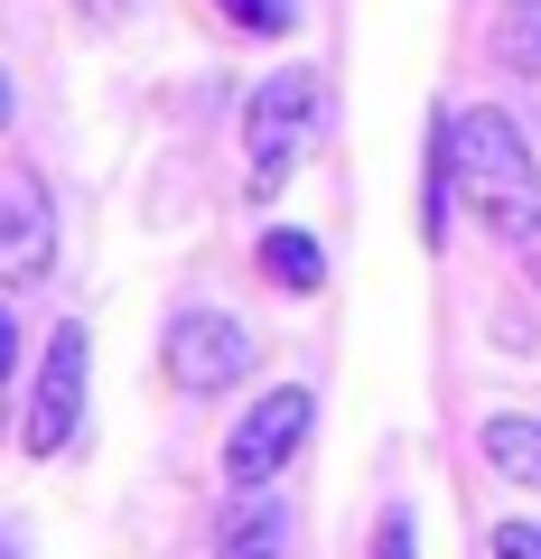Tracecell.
<instances>
[{"instance_id":"6da1fadb","label":"cell","mask_w":541,"mask_h":559,"mask_svg":"<svg viewBox=\"0 0 541 559\" xmlns=\"http://www.w3.org/2000/svg\"><path fill=\"white\" fill-rule=\"evenodd\" d=\"M448 131V178H458V205L477 224H495L504 242L541 234V168L532 150H522V131L495 112V103H477V112H439Z\"/></svg>"},{"instance_id":"7a4b0ae2","label":"cell","mask_w":541,"mask_h":559,"mask_svg":"<svg viewBox=\"0 0 541 559\" xmlns=\"http://www.w3.org/2000/svg\"><path fill=\"white\" fill-rule=\"evenodd\" d=\"M308 419H318V401H308L299 382L261 392L252 411L234 419V439H224V485H234V495H261V485H271V476L308 448Z\"/></svg>"},{"instance_id":"3957f363","label":"cell","mask_w":541,"mask_h":559,"mask_svg":"<svg viewBox=\"0 0 541 559\" xmlns=\"http://www.w3.org/2000/svg\"><path fill=\"white\" fill-rule=\"evenodd\" d=\"M84 382H94V336H84L75 318L47 336V364H38V382H28V429H20V448L28 457H57L66 439H75V419H84Z\"/></svg>"},{"instance_id":"277c9868","label":"cell","mask_w":541,"mask_h":559,"mask_svg":"<svg viewBox=\"0 0 541 559\" xmlns=\"http://www.w3.org/2000/svg\"><path fill=\"white\" fill-rule=\"evenodd\" d=\"M252 355H261L252 326L224 318V308H178V318H168V345H160V364H168L178 392H224V382L252 373Z\"/></svg>"},{"instance_id":"5b68a950","label":"cell","mask_w":541,"mask_h":559,"mask_svg":"<svg viewBox=\"0 0 541 559\" xmlns=\"http://www.w3.org/2000/svg\"><path fill=\"white\" fill-rule=\"evenodd\" d=\"M308 121H318V75L308 66H281L252 94V121H243V140H252V197H271L290 178V159L308 150Z\"/></svg>"},{"instance_id":"8992f818","label":"cell","mask_w":541,"mask_h":559,"mask_svg":"<svg viewBox=\"0 0 541 559\" xmlns=\"http://www.w3.org/2000/svg\"><path fill=\"white\" fill-rule=\"evenodd\" d=\"M47 271H57V205H47V187L28 168H10L0 178V280L38 289Z\"/></svg>"},{"instance_id":"52a82bcc","label":"cell","mask_w":541,"mask_h":559,"mask_svg":"<svg viewBox=\"0 0 541 559\" xmlns=\"http://www.w3.org/2000/svg\"><path fill=\"white\" fill-rule=\"evenodd\" d=\"M215 559H290V503L281 495H234L224 503Z\"/></svg>"},{"instance_id":"ba28073f","label":"cell","mask_w":541,"mask_h":559,"mask_svg":"<svg viewBox=\"0 0 541 559\" xmlns=\"http://www.w3.org/2000/svg\"><path fill=\"white\" fill-rule=\"evenodd\" d=\"M477 448H485V466H495L504 485L541 495V419H522V411H495V419L477 429Z\"/></svg>"},{"instance_id":"9c48e42d","label":"cell","mask_w":541,"mask_h":559,"mask_svg":"<svg viewBox=\"0 0 541 559\" xmlns=\"http://www.w3.org/2000/svg\"><path fill=\"white\" fill-rule=\"evenodd\" d=\"M261 280H271V289H327V252L308 234H261Z\"/></svg>"},{"instance_id":"30bf717a","label":"cell","mask_w":541,"mask_h":559,"mask_svg":"<svg viewBox=\"0 0 541 559\" xmlns=\"http://www.w3.org/2000/svg\"><path fill=\"white\" fill-rule=\"evenodd\" d=\"M495 66L522 75V84H541V0H514L495 20Z\"/></svg>"},{"instance_id":"8fae6325","label":"cell","mask_w":541,"mask_h":559,"mask_svg":"<svg viewBox=\"0 0 541 559\" xmlns=\"http://www.w3.org/2000/svg\"><path fill=\"white\" fill-rule=\"evenodd\" d=\"M374 559H421V522H411V503H392V513H383Z\"/></svg>"},{"instance_id":"7c38bea8","label":"cell","mask_w":541,"mask_h":559,"mask_svg":"<svg viewBox=\"0 0 541 559\" xmlns=\"http://www.w3.org/2000/svg\"><path fill=\"white\" fill-rule=\"evenodd\" d=\"M224 10H234L243 28H261V38H281V28L299 20V0H224Z\"/></svg>"},{"instance_id":"4fadbf2b","label":"cell","mask_w":541,"mask_h":559,"mask_svg":"<svg viewBox=\"0 0 541 559\" xmlns=\"http://www.w3.org/2000/svg\"><path fill=\"white\" fill-rule=\"evenodd\" d=\"M495 559H541V522H504V532H495Z\"/></svg>"},{"instance_id":"5bb4252c","label":"cell","mask_w":541,"mask_h":559,"mask_svg":"<svg viewBox=\"0 0 541 559\" xmlns=\"http://www.w3.org/2000/svg\"><path fill=\"white\" fill-rule=\"evenodd\" d=\"M75 10H84L94 28H121V20H131V0H75Z\"/></svg>"},{"instance_id":"9a60e30c","label":"cell","mask_w":541,"mask_h":559,"mask_svg":"<svg viewBox=\"0 0 541 559\" xmlns=\"http://www.w3.org/2000/svg\"><path fill=\"white\" fill-rule=\"evenodd\" d=\"M532 289H541V242H532Z\"/></svg>"}]
</instances>
